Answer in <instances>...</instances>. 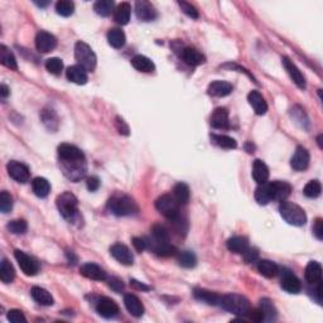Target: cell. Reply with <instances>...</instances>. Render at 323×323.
<instances>
[{
	"label": "cell",
	"mask_w": 323,
	"mask_h": 323,
	"mask_svg": "<svg viewBox=\"0 0 323 323\" xmlns=\"http://www.w3.org/2000/svg\"><path fill=\"white\" fill-rule=\"evenodd\" d=\"M292 192V186L285 181H273L259 185L255 200L259 205H268L271 201H285Z\"/></svg>",
	"instance_id": "6da1fadb"
},
{
	"label": "cell",
	"mask_w": 323,
	"mask_h": 323,
	"mask_svg": "<svg viewBox=\"0 0 323 323\" xmlns=\"http://www.w3.org/2000/svg\"><path fill=\"white\" fill-rule=\"evenodd\" d=\"M107 209L112 215L119 217L131 216L139 211L135 201L126 195H116L110 198L107 202Z\"/></svg>",
	"instance_id": "7a4b0ae2"
},
{
	"label": "cell",
	"mask_w": 323,
	"mask_h": 323,
	"mask_svg": "<svg viewBox=\"0 0 323 323\" xmlns=\"http://www.w3.org/2000/svg\"><path fill=\"white\" fill-rule=\"evenodd\" d=\"M279 212L283 220L293 226H303L307 222V215H305L304 210L289 201H281Z\"/></svg>",
	"instance_id": "3957f363"
},
{
	"label": "cell",
	"mask_w": 323,
	"mask_h": 323,
	"mask_svg": "<svg viewBox=\"0 0 323 323\" xmlns=\"http://www.w3.org/2000/svg\"><path fill=\"white\" fill-rule=\"evenodd\" d=\"M220 305L225 310L234 313L236 315H245L250 310V303H249V300L245 297H242L240 294H235V293L222 295L221 299H220Z\"/></svg>",
	"instance_id": "277c9868"
},
{
	"label": "cell",
	"mask_w": 323,
	"mask_h": 323,
	"mask_svg": "<svg viewBox=\"0 0 323 323\" xmlns=\"http://www.w3.org/2000/svg\"><path fill=\"white\" fill-rule=\"evenodd\" d=\"M75 58L77 61L78 66L87 71V72H94L97 65V57L92 48L85 42H77L75 46Z\"/></svg>",
	"instance_id": "5b68a950"
},
{
	"label": "cell",
	"mask_w": 323,
	"mask_h": 323,
	"mask_svg": "<svg viewBox=\"0 0 323 323\" xmlns=\"http://www.w3.org/2000/svg\"><path fill=\"white\" fill-rule=\"evenodd\" d=\"M177 200L171 195H163L155 201V209L158 210V212H160L166 219H168L170 221L175 222L178 219H181V211Z\"/></svg>",
	"instance_id": "8992f818"
},
{
	"label": "cell",
	"mask_w": 323,
	"mask_h": 323,
	"mask_svg": "<svg viewBox=\"0 0 323 323\" xmlns=\"http://www.w3.org/2000/svg\"><path fill=\"white\" fill-rule=\"evenodd\" d=\"M56 205L63 219L68 220V221L75 219L78 212V201L76 196L71 192L61 193L56 200Z\"/></svg>",
	"instance_id": "52a82bcc"
},
{
	"label": "cell",
	"mask_w": 323,
	"mask_h": 323,
	"mask_svg": "<svg viewBox=\"0 0 323 323\" xmlns=\"http://www.w3.org/2000/svg\"><path fill=\"white\" fill-rule=\"evenodd\" d=\"M62 170L63 173L71 181H78L84 177L86 173V160H71L65 162L62 160Z\"/></svg>",
	"instance_id": "ba28073f"
},
{
	"label": "cell",
	"mask_w": 323,
	"mask_h": 323,
	"mask_svg": "<svg viewBox=\"0 0 323 323\" xmlns=\"http://www.w3.org/2000/svg\"><path fill=\"white\" fill-rule=\"evenodd\" d=\"M14 256H16L17 261H18L19 268L22 269V271H23L26 275L33 276L39 271L38 261L34 258H32V256H29L28 254L24 253V251L16 250L14 251Z\"/></svg>",
	"instance_id": "9c48e42d"
},
{
	"label": "cell",
	"mask_w": 323,
	"mask_h": 323,
	"mask_svg": "<svg viewBox=\"0 0 323 323\" xmlns=\"http://www.w3.org/2000/svg\"><path fill=\"white\" fill-rule=\"evenodd\" d=\"M7 170H8V175L18 183H27L31 178L29 168L23 163H21V162H9L8 166H7Z\"/></svg>",
	"instance_id": "30bf717a"
},
{
	"label": "cell",
	"mask_w": 323,
	"mask_h": 323,
	"mask_svg": "<svg viewBox=\"0 0 323 323\" xmlns=\"http://www.w3.org/2000/svg\"><path fill=\"white\" fill-rule=\"evenodd\" d=\"M57 46V39L53 34L46 31H41L36 36V47L39 52L48 53L53 51Z\"/></svg>",
	"instance_id": "8fae6325"
},
{
	"label": "cell",
	"mask_w": 323,
	"mask_h": 323,
	"mask_svg": "<svg viewBox=\"0 0 323 323\" xmlns=\"http://www.w3.org/2000/svg\"><path fill=\"white\" fill-rule=\"evenodd\" d=\"M110 254H111L115 260H117L120 264H123V265L129 266L134 264L133 253H131L128 246L123 245V244H115V245H112L110 248Z\"/></svg>",
	"instance_id": "7c38bea8"
},
{
	"label": "cell",
	"mask_w": 323,
	"mask_h": 323,
	"mask_svg": "<svg viewBox=\"0 0 323 323\" xmlns=\"http://www.w3.org/2000/svg\"><path fill=\"white\" fill-rule=\"evenodd\" d=\"M283 61V66H284L285 71L288 72L289 77L292 78V81L297 85L299 89L304 90L307 87V82H305V77L302 72H300L299 68L293 63V61H290L288 57H283L281 58Z\"/></svg>",
	"instance_id": "4fadbf2b"
},
{
	"label": "cell",
	"mask_w": 323,
	"mask_h": 323,
	"mask_svg": "<svg viewBox=\"0 0 323 323\" xmlns=\"http://www.w3.org/2000/svg\"><path fill=\"white\" fill-rule=\"evenodd\" d=\"M96 310L101 317L114 318L119 314V305L110 298L102 297L96 302Z\"/></svg>",
	"instance_id": "5bb4252c"
},
{
	"label": "cell",
	"mask_w": 323,
	"mask_h": 323,
	"mask_svg": "<svg viewBox=\"0 0 323 323\" xmlns=\"http://www.w3.org/2000/svg\"><path fill=\"white\" fill-rule=\"evenodd\" d=\"M58 155L61 160L71 162V160H84L85 155L81 151L80 148L72 144L63 143L58 146Z\"/></svg>",
	"instance_id": "9a60e30c"
},
{
	"label": "cell",
	"mask_w": 323,
	"mask_h": 323,
	"mask_svg": "<svg viewBox=\"0 0 323 323\" xmlns=\"http://www.w3.org/2000/svg\"><path fill=\"white\" fill-rule=\"evenodd\" d=\"M135 13L139 21L151 22L158 17L155 8L146 0H139L135 3Z\"/></svg>",
	"instance_id": "2e32d148"
},
{
	"label": "cell",
	"mask_w": 323,
	"mask_h": 323,
	"mask_svg": "<svg viewBox=\"0 0 323 323\" xmlns=\"http://www.w3.org/2000/svg\"><path fill=\"white\" fill-rule=\"evenodd\" d=\"M309 159L310 156L307 149L303 148V146H298L293 154L292 159H290V166H292L293 170L298 171V172L305 171L309 166Z\"/></svg>",
	"instance_id": "e0dca14e"
},
{
	"label": "cell",
	"mask_w": 323,
	"mask_h": 323,
	"mask_svg": "<svg viewBox=\"0 0 323 323\" xmlns=\"http://www.w3.org/2000/svg\"><path fill=\"white\" fill-rule=\"evenodd\" d=\"M80 271L82 275L86 276L87 279H91V280L102 281V280H106L107 279V275H106V273H105L104 269L95 263L84 264V265L81 266Z\"/></svg>",
	"instance_id": "ac0fdd59"
},
{
	"label": "cell",
	"mask_w": 323,
	"mask_h": 323,
	"mask_svg": "<svg viewBox=\"0 0 323 323\" xmlns=\"http://www.w3.org/2000/svg\"><path fill=\"white\" fill-rule=\"evenodd\" d=\"M181 57H182V60L185 61L188 66H192V67H197V66L206 62V57H205L200 51H197L196 48L192 47L183 48L182 53H181Z\"/></svg>",
	"instance_id": "d6986e66"
},
{
	"label": "cell",
	"mask_w": 323,
	"mask_h": 323,
	"mask_svg": "<svg viewBox=\"0 0 323 323\" xmlns=\"http://www.w3.org/2000/svg\"><path fill=\"white\" fill-rule=\"evenodd\" d=\"M281 288L290 294H298L302 290V283L294 274L287 271L281 278Z\"/></svg>",
	"instance_id": "ffe728a7"
},
{
	"label": "cell",
	"mask_w": 323,
	"mask_h": 323,
	"mask_svg": "<svg viewBox=\"0 0 323 323\" xmlns=\"http://www.w3.org/2000/svg\"><path fill=\"white\" fill-rule=\"evenodd\" d=\"M211 126L215 129H227L230 125L229 111L225 107H217L211 115L210 119Z\"/></svg>",
	"instance_id": "44dd1931"
},
{
	"label": "cell",
	"mask_w": 323,
	"mask_h": 323,
	"mask_svg": "<svg viewBox=\"0 0 323 323\" xmlns=\"http://www.w3.org/2000/svg\"><path fill=\"white\" fill-rule=\"evenodd\" d=\"M207 92L214 97H225L232 92V85L226 81H214L209 85Z\"/></svg>",
	"instance_id": "7402d4cb"
},
{
	"label": "cell",
	"mask_w": 323,
	"mask_h": 323,
	"mask_svg": "<svg viewBox=\"0 0 323 323\" xmlns=\"http://www.w3.org/2000/svg\"><path fill=\"white\" fill-rule=\"evenodd\" d=\"M248 101L251 105V107L254 109L256 115H264L268 111V104H266L265 99L263 97V95L259 91H251L248 95Z\"/></svg>",
	"instance_id": "603a6c76"
},
{
	"label": "cell",
	"mask_w": 323,
	"mask_h": 323,
	"mask_svg": "<svg viewBox=\"0 0 323 323\" xmlns=\"http://www.w3.org/2000/svg\"><path fill=\"white\" fill-rule=\"evenodd\" d=\"M124 303H125V307L126 309H128V312L130 313L131 315H134V317L139 318L144 314V305L136 295L126 294L125 297H124Z\"/></svg>",
	"instance_id": "cb8c5ba5"
},
{
	"label": "cell",
	"mask_w": 323,
	"mask_h": 323,
	"mask_svg": "<svg viewBox=\"0 0 323 323\" xmlns=\"http://www.w3.org/2000/svg\"><path fill=\"white\" fill-rule=\"evenodd\" d=\"M305 280L309 284H317L319 281H322V266L318 261H309L305 268Z\"/></svg>",
	"instance_id": "d4e9b609"
},
{
	"label": "cell",
	"mask_w": 323,
	"mask_h": 323,
	"mask_svg": "<svg viewBox=\"0 0 323 323\" xmlns=\"http://www.w3.org/2000/svg\"><path fill=\"white\" fill-rule=\"evenodd\" d=\"M67 78L76 85H85L87 82V71L81 66H71L66 71Z\"/></svg>",
	"instance_id": "484cf974"
},
{
	"label": "cell",
	"mask_w": 323,
	"mask_h": 323,
	"mask_svg": "<svg viewBox=\"0 0 323 323\" xmlns=\"http://www.w3.org/2000/svg\"><path fill=\"white\" fill-rule=\"evenodd\" d=\"M253 178L258 185H263V183L268 182L269 168L260 159H256L253 163Z\"/></svg>",
	"instance_id": "4316f807"
},
{
	"label": "cell",
	"mask_w": 323,
	"mask_h": 323,
	"mask_svg": "<svg viewBox=\"0 0 323 323\" xmlns=\"http://www.w3.org/2000/svg\"><path fill=\"white\" fill-rule=\"evenodd\" d=\"M31 295L32 298L41 305L50 307V305H53V303H55V299H53V297L51 295V293L48 292V290H46L45 288L33 287L31 290Z\"/></svg>",
	"instance_id": "83f0119b"
},
{
	"label": "cell",
	"mask_w": 323,
	"mask_h": 323,
	"mask_svg": "<svg viewBox=\"0 0 323 323\" xmlns=\"http://www.w3.org/2000/svg\"><path fill=\"white\" fill-rule=\"evenodd\" d=\"M249 248V241L245 236H234L227 240V249L231 253L244 254Z\"/></svg>",
	"instance_id": "f1b7e54d"
},
{
	"label": "cell",
	"mask_w": 323,
	"mask_h": 323,
	"mask_svg": "<svg viewBox=\"0 0 323 323\" xmlns=\"http://www.w3.org/2000/svg\"><path fill=\"white\" fill-rule=\"evenodd\" d=\"M131 7L129 3H121L114 11V19L120 26H125L130 21Z\"/></svg>",
	"instance_id": "f546056e"
},
{
	"label": "cell",
	"mask_w": 323,
	"mask_h": 323,
	"mask_svg": "<svg viewBox=\"0 0 323 323\" xmlns=\"http://www.w3.org/2000/svg\"><path fill=\"white\" fill-rule=\"evenodd\" d=\"M32 190H33L34 195H36L37 197L45 198L50 195L51 185L46 178L37 177L34 178L33 182H32Z\"/></svg>",
	"instance_id": "4dcf8cb0"
},
{
	"label": "cell",
	"mask_w": 323,
	"mask_h": 323,
	"mask_svg": "<svg viewBox=\"0 0 323 323\" xmlns=\"http://www.w3.org/2000/svg\"><path fill=\"white\" fill-rule=\"evenodd\" d=\"M107 42H109V45L111 46V47L116 48V50L123 48L126 42L125 33L119 28L110 29L109 33H107Z\"/></svg>",
	"instance_id": "1f68e13d"
},
{
	"label": "cell",
	"mask_w": 323,
	"mask_h": 323,
	"mask_svg": "<svg viewBox=\"0 0 323 323\" xmlns=\"http://www.w3.org/2000/svg\"><path fill=\"white\" fill-rule=\"evenodd\" d=\"M193 295H195L196 299L201 300V302H204V303H207V304L210 305L220 304V299H221V297H220L219 294H216L215 292H210V290H206V289H196L195 292H193Z\"/></svg>",
	"instance_id": "d6a6232c"
},
{
	"label": "cell",
	"mask_w": 323,
	"mask_h": 323,
	"mask_svg": "<svg viewBox=\"0 0 323 323\" xmlns=\"http://www.w3.org/2000/svg\"><path fill=\"white\" fill-rule=\"evenodd\" d=\"M131 65H133V67L135 68V70L140 71V72H145V73L153 72L154 68H155V66H154V63L151 62V60H149L148 57L141 55H138L135 56V57L131 58Z\"/></svg>",
	"instance_id": "836d02e7"
},
{
	"label": "cell",
	"mask_w": 323,
	"mask_h": 323,
	"mask_svg": "<svg viewBox=\"0 0 323 323\" xmlns=\"http://www.w3.org/2000/svg\"><path fill=\"white\" fill-rule=\"evenodd\" d=\"M0 62L6 67L11 68V70H18V65H17V60L14 57L13 52L4 45L0 46Z\"/></svg>",
	"instance_id": "e575fe53"
},
{
	"label": "cell",
	"mask_w": 323,
	"mask_h": 323,
	"mask_svg": "<svg viewBox=\"0 0 323 323\" xmlns=\"http://www.w3.org/2000/svg\"><path fill=\"white\" fill-rule=\"evenodd\" d=\"M173 197L177 200V202L180 205H187L191 198L190 187L186 183H177L175 186V188H173Z\"/></svg>",
	"instance_id": "d590c367"
},
{
	"label": "cell",
	"mask_w": 323,
	"mask_h": 323,
	"mask_svg": "<svg viewBox=\"0 0 323 323\" xmlns=\"http://www.w3.org/2000/svg\"><path fill=\"white\" fill-rule=\"evenodd\" d=\"M258 270L265 278H274L279 273V268L274 261L260 260L258 263Z\"/></svg>",
	"instance_id": "8d00e7d4"
},
{
	"label": "cell",
	"mask_w": 323,
	"mask_h": 323,
	"mask_svg": "<svg viewBox=\"0 0 323 323\" xmlns=\"http://www.w3.org/2000/svg\"><path fill=\"white\" fill-rule=\"evenodd\" d=\"M16 278V270H14L13 265L11 264V261L7 260V259H3L2 261V266H0V279L3 283L6 284H9Z\"/></svg>",
	"instance_id": "74e56055"
},
{
	"label": "cell",
	"mask_w": 323,
	"mask_h": 323,
	"mask_svg": "<svg viewBox=\"0 0 323 323\" xmlns=\"http://www.w3.org/2000/svg\"><path fill=\"white\" fill-rule=\"evenodd\" d=\"M212 141L214 144H216L217 146L222 149H236L237 148V141L234 138L227 135H221V134H212L211 135Z\"/></svg>",
	"instance_id": "f35d334b"
},
{
	"label": "cell",
	"mask_w": 323,
	"mask_h": 323,
	"mask_svg": "<svg viewBox=\"0 0 323 323\" xmlns=\"http://www.w3.org/2000/svg\"><path fill=\"white\" fill-rule=\"evenodd\" d=\"M114 2L111 0H99L94 6V11L101 17H109L114 12Z\"/></svg>",
	"instance_id": "ab89813d"
},
{
	"label": "cell",
	"mask_w": 323,
	"mask_h": 323,
	"mask_svg": "<svg viewBox=\"0 0 323 323\" xmlns=\"http://www.w3.org/2000/svg\"><path fill=\"white\" fill-rule=\"evenodd\" d=\"M320 192H322V186H320L319 181H309V182L305 185L304 190H303V193H304L305 197L308 198H317L320 196Z\"/></svg>",
	"instance_id": "60d3db41"
},
{
	"label": "cell",
	"mask_w": 323,
	"mask_h": 323,
	"mask_svg": "<svg viewBox=\"0 0 323 323\" xmlns=\"http://www.w3.org/2000/svg\"><path fill=\"white\" fill-rule=\"evenodd\" d=\"M56 12L61 17H70L75 12V4L70 0H60L56 3Z\"/></svg>",
	"instance_id": "b9f144b4"
},
{
	"label": "cell",
	"mask_w": 323,
	"mask_h": 323,
	"mask_svg": "<svg viewBox=\"0 0 323 323\" xmlns=\"http://www.w3.org/2000/svg\"><path fill=\"white\" fill-rule=\"evenodd\" d=\"M178 263L183 268H193L197 263V258L192 251H182L178 253Z\"/></svg>",
	"instance_id": "7bdbcfd3"
},
{
	"label": "cell",
	"mask_w": 323,
	"mask_h": 323,
	"mask_svg": "<svg viewBox=\"0 0 323 323\" xmlns=\"http://www.w3.org/2000/svg\"><path fill=\"white\" fill-rule=\"evenodd\" d=\"M260 309L264 313V320H273L276 317V310L274 304L269 299L264 298L260 300Z\"/></svg>",
	"instance_id": "ee69618b"
},
{
	"label": "cell",
	"mask_w": 323,
	"mask_h": 323,
	"mask_svg": "<svg viewBox=\"0 0 323 323\" xmlns=\"http://www.w3.org/2000/svg\"><path fill=\"white\" fill-rule=\"evenodd\" d=\"M42 119L43 123H45V125L47 126L48 129H51V130H56V129H57L58 119L57 115H56V112L53 111V110H43Z\"/></svg>",
	"instance_id": "f6af8a7d"
},
{
	"label": "cell",
	"mask_w": 323,
	"mask_h": 323,
	"mask_svg": "<svg viewBox=\"0 0 323 323\" xmlns=\"http://www.w3.org/2000/svg\"><path fill=\"white\" fill-rule=\"evenodd\" d=\"M7 229L14 235H23L28 230V225L24 220H13L7 225Z\"/></svg>",
	"instance_id": "bcb514c9"
},
{
	"label": "cell",
	"mask_w": 323,
	"mask_h": 323,
	"mask_svg": "<svg viewBox=\"0 0 323 323\" xmlns=\"http://www.w3.org/2000/svg\"><path fill=\"white\" fill-rule=\"evenodd\" d=\"M46 68H47L48 72H51L52 75H60L63 70L62 60L57 57L48 58V60L46 61Z\"/></svg>",
	"instance_id": "7dc6e473"
},
{
	"label": "cell",
	"mask_w": 323,
	"mask_h": 323,
	"mask_svg": "<svg viewBox=\"0 0 323 323\" xmlns=\"http://www.w3.org/2000/svg\"><path fill=\"white\" fill-rule=\"evenodd\" d=\"M13 209V197L7 191L0 193V210L3 214H8Z\"/></svg>",
	"instance_id": "c3c4849f"
},
{
	"label": "cell",
	"mask_w": 323,
	"mask_h": 323,
	"mask_svg": "<svg viewBox=\"0 0 323 323\" xmlns=\"http://www.w3.org/2000/svg\"><path fill=\"white\" fill-rule=\"evenodd\" d=\"M178 6L181 7V9H182L183 13L187 14L190 18L198 19V17H200L198 11L192 6V4H188V3H186V2H178Z\"/></svg>",
	"instance_id": "681fc988"
},
{
	"label": "cell",
	"mask_w": 323,
	"mask_h": 323,
	"mask_svg": "<svg viewBox=\"0 0 323 323\" xmlns=\"http://www.w3.org/2000/svg\"><path fill=\"white\" fill-rule=\"evenodd\" d=\"M8 319L12 323H26L27 318L24 317L23 312L19 309H12L8 312Z\"/></svg>",
	"instance_id": "f907efd6"
},
{
	"label": "cell",
	"mask_w": 323,
	"mask_h": 323,
	"mask_svg": "<svg viewBox=\"0 0 323 323\" xmlns=\"http://www.w3.org/2000/svg\"><path fill=\"white\" fill-rule=\"evenodd\" d=\"M107 281H109V287L111 288L112 290H115V292H121V290L124 289V287H125L123 280L119 278H115V276L107 279Z\"/></svg>",
	"instance_id": "816d5d0a"
},
{
	"label": "cell",
	"mask_w": 323,
	"mask_h": 323,
	"mask_svg": "<svg viewBox=\"0 0 323 323\" xmlns=\"http://www.w3.org/2000/svg\"><path fill=\"white\" fill-rule=\"evenodd\" d=\"M133 245L138 251H144L148 249V239L146 237H133Z\"/></svg>",
	"instance_id": "f5cc1de1"
},
{
	"label": "cell",
	"mask_w": 323,
	"mask_h": 323,
	"mask_svg": "<svg viewBox=\"0 0 323 323\" xmlns=\"http://www.w3.org/2000/svg\"><path fill=\"white\" fill-rule=\"evenodd\" d=\"M313 234L318 240L323 239V221L322 219H317L313 225Z\"/></svg>",
	"instance_id": "db71d44e"
},
{
	"label": "cell",
	"mask_w": 323,
	"mask_h": 323,
	"mask_svg": "<svg viewBox=\"0 0 323 323\" xmlns=\"http://www.w3.org/2000/svg\"><path fill=\"white\" fill-rule=\"evenodd\" d=\"M244 255V258H245V260L248 261V263H253V261H255L256 259H258L259 256V253L256 249L254 248H248V250L245 251V253L242 254Z\"/></svg>",
	"instance_id": "11a10c76"
},
{
	"label": "cell",
	"mask_w": 323,
	"mask_h": 323,
	"mask_svg": "<svg viewBox=\"0 0 323 323\" xmlns=\"http://www.w3.org/2000/svg\"><path fill=\"white\" fill-rule=\"evenodd\" d=\"M86 186L90 192H95V191H97L100 188V180L97 177H90L87 180Z\"/></svg>",
	"instance_id": "9f6ffc18"
},
{
	"label": "cell",
	"mask_w": 323,
	"mask_h": 323,
	"mask_svg": "<svg viewBox=\"0 0 323 323\" xmlns=\"http://www.w3.org/2000/svg\"><path fill=\"white\" fill-rule=\"evenodd\" d=\"M249 317H250L251 320H254V322H261V320H264V313L261 312V309L259 308V309H254V310H249Z\"/></svg>",
	"instance_id": "6f0895ef"
},
{
	"label": "cell",
	"mask_w": 323,
	"mask_h": 323,
	"mask_svg": "<svg viewBox=\"0 0 323 323\" xmlns=\"http://www.w3.org/2000/svg\"><path fill=\"white\" fill-rule=\"evenodd\" d=\"M116 128L119 130L120 134H124V135H129V126L126 125L125 121L120 117H116Z\"/></svg>",
	"instance_id": "680465c9"
},
{
	"label": "cell",
	"mask_w": 323,
	"mask_h": 323,
	"mask_svg": "<svg viewBox=\"0 0 323 323\" xmlns=\"http://www.w3.org/2000/svg\"><path fill=\"white\" fill-rule=\"evenodd\" d=\"M130 283H131V285H133V287L138 288V289L149 290V287H146L145 284H143V283H140V281H136V280H134V279H131Z\"/></svg>",
	"instance_id": "91938a15"
},
{
	"label": "cell",
	"mask_w": 323,
	"mask_h": 323,
	"mask_svg": "<svg viewBox=\"0 0 323 323\" xmlns=\"http://www.w3.org/2000/svg\"><path fill=\"white\" fill-rule=\"evenodd\" d=\"M9 94H11V92H9L8 87H7L6 85H2V86H0V95H2V97L6 99V97H8Z\"/></svg>",
	"instance_id": "94428289"
},
{
	"label": "cell",
	"mask_w": 323,
	"mask_h": 323,
	"mask_svg": "<svg viewBox=\"0 0 323 323\" xmlns=\"http://www.w3.org/2000/svg\"><path fill=\"white\" fill-rule=\"evenodd\" d=\"M317 141H318V145H319V148H322V134H320V135H318Z\"/></svg>",
	"instance_id": "6125c7cd"
}]
</instances>
